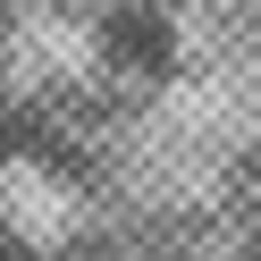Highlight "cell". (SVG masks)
Listing matches in <instances>:
<instances>
[{
  "label": "cell",
  "instance_id": "2",
  "mask_svg": "<svg viewBox=\"0 0 261 261\" xmlns=\"http://www.w3.org/2000/svg\"><path fill=\"white\" fill-rule=\"evenodd\" d=\"M0 261H42V253H34L25 236H0Z\"/></svg>",
  "mask_w": 261,
  "mask_h": 261
},
{
  "label": "cell",
  "instance_id": "1",
  "mask_svg": "<svg viewBox=\"0 0 261 261\" xmlns=\"http://www.w3.org/2000/svg\"><path fill=\"white\" fill-rule=\"evenodd\" d=\"M169 17H160V9H118V17L101 25V59L110 68H135V76H160L169 68Z\"/></svg>",
  "mask_w": 261,
  "mask_h": 261
}]
</instances>
